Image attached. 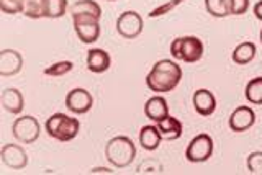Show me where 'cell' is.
Here are the masks:
<instances>
[{"instance_id":"7a4b0ae2","label":"cell","mask_w":262,"mask_h":175,"mask_svg":"<svg viewBox=\"0 0 262 175\" xmlns=\"http://www.w3.org/2000/svg\"><path fill=\"white\" fill-rule=\"evenodd\" d=\"M105 157L113 167L125 169L135 161L136 146L128 136H115L105 146Z\"/></svg>"},{"instance_id":"5b68a950","label":"cell","mask_w":262,"mask_h":175,"mask_svg":"<svg viewBox=\"0 0 262 175\" xmlns=\"http://www.w3.org/2000/svg\"><path fill=\"white\" fill-rule=\"evenodd\" d=\"M13 138L23 144H33L41 135V126L39 121L31 115H25L16 118L13 126H12Z\"/></svg>"},{"instance_id":"4dcf8cb0","label":"cell","mask_w":262,"mask_h":175,"mask_svg":"<svg viewBox=\"0 0 262 175\" xmlns=\"http://www.w3.org/2000/svg\"><path fill=\"white\" fill-rule=\"evenodd\" d=\"M89 173H113V170L108 167H95V169H90Z\"/></svg>"},{"instance_id":"9a60e30c","label":"cell","mask_w":262,"mask_h":175,"mask_svg":"<svg viewBox=\"0 0 262 175\" xmlns=\"http://www.w3.org/2000/svg\"><path fill=\"white\" fill-rule=\"evenodd\" d=\"M144 115L154 123H159L164 118H167V116H169L167 100L164 97H159V95L151 97L144 105Z\"/></svg>"},{"instance_id":"d4e9b609","label":"cell","mask_w":262,"mask_h":175,"mask_svg":"<svg viewBox=\"0 0 262 175\" xmlns=\"http://www.w3.org/2000/svg\"><path fill=\"white\" fill-rule=\"evenodd\" d=\"M74 68V64L71 61H59L53 65H48L45 69V76H49V77H61V76H66V74H69Z\"/></svg>"},{"instance_id":"7c38bea8","label":"cell","mask_w":262,"mask_h":175,"mask_svg":"<svg viewBox=\"0 0 262 175\" xmlns=\"http://www.w3.org/2000/svg\"><path fill=\"white\" fill-rule=\"evenodd\" d=\"M23 68V57L16 49H4L0 51V76H16Z\"/></svg>"},{"instance_id":"277c9868","label":"cell","mask_w":262,"mask_h":175,"mask_svg":"<svg viewBox=\"0 0 262 175\" xmlns=\"http://www.w3.org/2000/svg\"><path fill=\"white\" fill-rule=\"evenodd\" d=\"M170 54L174 59L184 61L187 64H193L202 59L203 43L196 36H182L176 38L170 43Z\"/></svg>"},{"instance_id":"f1b7e54d","label":"cell","mask_w":262,"mask_h":175,"mask_svg":"<svg viewBox=\"0 0 262 175\" xmlns=\"http://www.w3.org/2000/svg\"><path fill=\"white\" fill-rule=\"evenodd\" d=\"M249 8V0H231V15H244Z\"/></svg>"},{"instance_id":"ffe728a7","label":"cell","mask_w":262,"mask_h":175,"mask_svg":"<svg viewBox=\"0 0 262 175\" xmlns=\"http://www.w3.org/2000/svg\"><path fill=\"white\" fill-rule=\"evenodd\" d=\"M254 57H256V45L251 43V41H246V43H241L239 46H236L231 54L233 62H236L237 65L249 64Z\"/></svg>"},{"instance_id":"603a6c76","label":"cell","mask_w":262,"mask_h":175,"mask_svg":"<svg viewBox=\"0 0 262 175\" xmlns=\"http://www.w3.org/2000/svg\"><path fill=\"white\" fill-rule=\"evenodd\" d=\"M244 97L252 105H262V77L251 79L244 89Z\"/></svg>"},{"instance_id":"44dd1931","label":"cell","mask_w":262,"mask_h":175,"mask_svg":"<svg viewBox=\"0 0 262 175\" xmlns=\"http://www.w3.org/2000/svg\"><path fill=\"white\" fill-rule=\"evenodd\" d=\"M205 8L215 18H225L231 15V0H205Z\"/></svg>"},{"instance_id":"6da1fadb","label":"cell","mask_w":262,"mask_h":175,"mask_svg":"<svg viewBox=\"0 0 262 175\" xmlns=\"http://www.w3.org/2000/svg\"><path fill=\"white\" fill-rule=\"evenodd\" d=\"M182 79V68L170 59H161L154 65L146 77V85L152 92H170L174 90Z\"/></svg>"},{"instance_id":"83f0119b","label":"cell","mask_w":262,"mask_h":175,"mask_svg":"<svg viewBox=\"0 0 262 175\" xmlns=\"http://www.w3.org/2000/svg\"><path fill=\"white\" fill-rule=\"evenodd\" d=\"M25 0H0V10L7 15L23 13Z\"/></svg>"},{"instance_id":"5bb4252c","label":"cell","mask_w":262,"mask_h":175,"mask_svg":"<svg viewBox=\"0 0 262 175\" xmlns=\"http://www.w3.org/2000/svg\"><path fill=\"white\" fill-rule=\"evenodd\" d=\"M112 57L110 54L100 48H92L87 51V69L94 74H102L110 69Z\"/></svg>"},{"instance_id":"4fadbf2b","label":"cell","mask_w":262,"mask_h":175,"mask_svg":"<svg viewBox=\"0 0 262 175\" xmlns=\"http://www.w3.org/2000/svg\"><path fill=\"white\" fill-rule=\"evenodd\" d=\"M193 108L200 116H210L216 110V98L208 89H199L193 94Z\"/></svg>"},{"instance_id":"e0dca14e","label":"cell","mask_w":262,"mask_h":175,"mask_svg":"<svg viewBox=\"0 0 262 175\" xmlns=\"http://www.w3.org/2000/svg\"><path fill=\"white\" fill-rule=\"evenodd\" d=\"M162 136L158 129V126H152V124H147L139 129V144L144 149V151H156L161 146Z\"/></svg>"},{"instance_id":"7402d4cb","label":"cell","mask_w":262,"mask_h":175,"mask_svg":"<svg viewBox=\"0 0 262 175\" xmlns=\"http://www.w3.org/2000/svg\"><path fill=\"white\" fill-rule=\"evenodd\" d=\"M46 4L48 0H25L23 15L31 20L46 18Z\"/></svg>"},{"instance_id":"d6a6232c","label":"cell","mask_w":262,"mask_h":175,"mask_svg":"<svg viewBox=\"0 0 262 175\" xmlns=\"http://www.w3.org/2000/svg\"><path fill=\"white\" fill-rule=\"evenodd\" d=\"M108 2H113V0H108Z\"/></svg>"},{"instance_id":"ac0fdd59","label":"cell","mask_w":262,"mask_h":175,"mask_svg":"<svg viewBox=\"0 0 262 175\" xmlns=\"http://www.w3.org/2000/svg\"><path fill=\"white\" fill-rule=\"evenodd\" d=\"M158 129L161 133L162 139L166 141H176L182 136V131H184V126L180 120H177L176 116H167V118H164L162 121L158 123Z\"/></svg>"},{"instance_id":"ba28073f","label":"cell","mask_w":262,"mask_h":175,"mask_svg":"<svg viewBox=\"0 0 262 175\" xmlns=\"http://www.w3.org/2000/svg\"><path fill=\"white\" fill-rule=\"evenodd\" d=\"M117 31L125 39H135L143 33V18L135 10L123 12L117 20Z\"/></svg>"},{"instance_id":"f546056e","label":"cell","mask_w":262,"mask_h":175,"mask_svg":"<svg viewBox=\"0 0 262 175\" xmlns=\"http://www.w3.org/2000/svg\"><path fill=\"white\" fill-rule=\"evenodd\" d=\"M252 12H254V15H256V18L262 21V0H259V2L254 5Z\"/></svg>"},{"instance_id":"484cf974","label":"cell","mask_w":262,"mask_h":175,"mask_svg":"<svg viewBox=\"0 0 262 175\" xmlns=\"http://www.w3.org/2000/svg\"><path fill=\"white\" fill-rule=\"evenodd\" d=\"M246 167L252 175H262V152L256 151L251 152L246 159Z\"/></svg>"},{"instance_id":"8fae6325","label":"cell","mask_w":262,"mask_h":175,"mask_svg":"<svg viewBox=\"0 0 262 175\" xmlns=\"http://www.w3.org/2000/svg\"><path fill=\"white\" fill-rule=\"evenodd\" d=\"M254 123H256V113L251 106H237L236 110L229 115V120H228V124L231 131L234 133H244L248 131L249 128L254 126Z\"/></svg>"},{"instance_id":"1f68e13d","label":"cell","mask_w":262,"mask_h":175,"mask_svg":"<svg viewBox=\"0 0 262 175\" xmlns=\"http://www.w3.org/2000/svg\"><path fill=\"white\" fill-rule=\"evenodd\" d=\"M260 41H262V30H260Z\"/></svg>"},{"instance_id":"2e32d148","label":"cell","mask_w":262,"mask_h":175,"mask_svg":"<svg viewBox=\"0 0 262 175\" xmlns=\"http://www.w3.org/2000/svg\"><path fill=\"white\" fill-rule=\"evenodd\" d=\"M0 103L5 108L8 113L12 115H20L23 112V106H25V100L23 95L18 89H5L0 95Z\"/></svg>"},{"instance_id":"52a82bcc","label":"cell","mask_w":262,"mask_h":175,"mask_svg":"<svg viewBox=\"0 0 262 175\" xmlns=\"http://www.w3.org/2000/svg\"><path fill=\"white\" fill-rule=\"evenodd\" d=\"M74 31L77 38L85 45H92L100 38V20L94 16H72Z\"/></svg>"},{"instance_id":"cb8c5ba5","label":"cell","mask_w":262,"mask_h":175,"mask_svg":"<svg viewBox=\"0 0 262 175\" xmlns=\"http://www.w3.org/2000/svg\"><path fill=\"white\" fill-rule=\"evenodd\" d=\"M68 10V0H48L46 4V18H61Z\"/></svg>"},{"instance_id":"3957f363","label":"cell","mask_w":262,"mask_h":175,"mask_svg":"<svg viewBox=\"0 0 262 175\" xmlns=\"http://www.w3.org/2000/svg\"><path fill=\"white\" fill-rule=\"evenodd\" d=\"M45 129L49 138L61 141V143H68L79 135L80 123L77 118H72L66 113H54L46 120Z\"/></svg>"},{"instance_id":"4316f807","label":"cell","mask_w":262,"mask_h":175,"mask_svg":"<svg viewBox=\"0 0 262 175\" xmlns=\"http://www.w3.org/2000/svg\"><path fill=\"white\" fill-rule=\"evenodd\" d=\"M184 2H185V0H169V2L162 4V5L156 7V8H152V10H151L149 13H147V16H149V18H158V16H162V15H166V13H170L176 7H179L180 4H184Z\"/></svg>"},{"instance_id":"9c48e42d","label":"cell","mask_w":262,"mask_h":175,"mask_svg":"<svg viewBox=\"0 0 262 175\" xmlns=\"http://www.w3.org/2000/svg\"><path fill=\"white\" fill-rule=\"evenodd\" d=\"M94 105V97L89 90L77 87L72 89L68 97H66V106L71 113L76 115H84L87 112H90V108Z\"/></svg>"},{"instance_id":"d6986e66","label":"cell","mask_w":262,"mask_h":175,"mask_svg":"<svg viewBox=\"0 0 262 175\" xmlns=\"http://www.w3.org/2000/svg\"><path fill=\"white\" fill-rule=\"evenodd\" d=\"M72 16H94V18H102V8L94 0H77L71 7Z\"/></svg>"},{"instance_id":"30bf717a","label":"cell","mask_w":262,"mask_h":175,"mask_svg":"<svg viewBox=\"0 0 262 175\" xmlns=\"http://www.w3.org/2000/svg\"><path fill=\"white\" fill-rule=\"evenodd\" d=\"M0 157L7 167L13 170H21L28 165V154L18 144H5L0 151Z\"/></svg>"},{"instance_id":"8992f818","label":"cell","mask_w":262,"mask_h":175,"mask_svg":"<svg viewBox=\"0 0 262 175\" xmlns=\"http://www.w3.org/2000/svg\"><path fill=\"white\" fill-rule=\"evenodd\" d=\"M213 138L210 135H196L190 143L187 146L185 157L188 162L192 164H200V162H207L210 157L213 156Z\"/></svg>"}]
</instances>
